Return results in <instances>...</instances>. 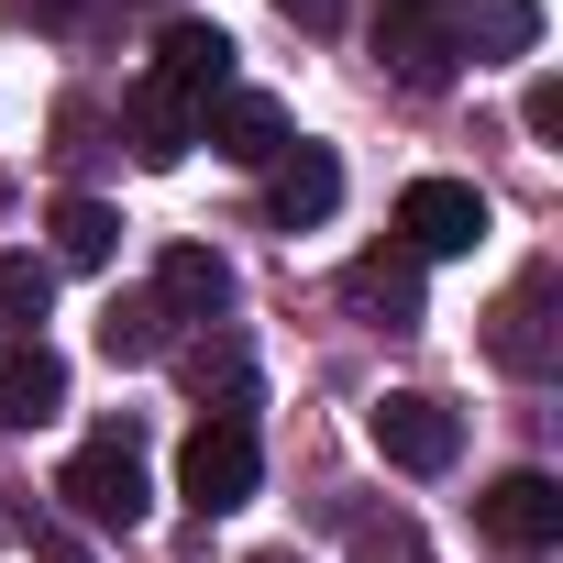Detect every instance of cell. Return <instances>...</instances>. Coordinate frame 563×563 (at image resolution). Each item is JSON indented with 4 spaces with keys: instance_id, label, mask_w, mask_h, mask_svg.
Returning <instances> with one entry per match:
<instances>
[{
    "instance_id": "obj_1",
    "label": "cell",
    "mask_w": 563,
    "mask_h": 563,
    "mask_svg": "<svg viewBox=\"0 0 563 563\" xmlns=\"http://www.w3.org/2000/svg\"><path fill=\"white\" fill-rule=\"evenodd\" d=\"M56 497H67V519H89V530H133V519L155 508V475H144V442H133L122 420H111V431H89V442L67 453Z\"/></svg>"
},
{
    "instance_id": "obj_2",
    "label": "cell",
    "mask_w": 563,
    "mask_h": 563,
    "mask_svg": "<svg viewBox=\"0 0 563 563\" xmlns=\"http://www.w3.org/2000/svg\"><path fill=\"white\" fill-rule=\"evenodd\" d=\"M254 475H265V453H254V420H243V409H210V420L177 442V497H188L199 519H232V508L254 497Z\"/></svg>"
},
{
    "instance_id": "obj_3",
    "label": "cell",
    "mask_w": 563,
    "mask_h": 563,
    "mask_svg": "<svg viewBox=\"0 0 563 563\" xmlns=\"http://www.w3.org/2000/svg\"><path fill=\"white\" fill-rule=\"evenodd\" d=\"M563 265H519V288L486 310V354L508 365V376H552L563 365Z\"/></svg>"
},
{
    "instance_id": "obj_4",
    "label": "cell",
    "mask_w": 563,
    "mask_h": 563,
    "mask_svg": "<svg viewBox=\"0 0 563 563\" xmlns=\"http://www.w3.org/2000/svg\"><path fill=\"white\" fill-rule=\"evenodd\" d=\"M398 243H409L420 265H453V254L486 243V199H475L464 177H409V188H398Z\"/></svg>"
},
{
    "instance_id": "obj_5",
    "label": "cell",
    "mask_w": 563,
    "mask_h": 563,
    "mask_svg": "<svg viewBox=\"0 0 563 563\" xmlns=\"http://www.w3.org/2000/svg\"><path fill=\"white\" fill-rule=\"evenodd\" d=\"M365 431H376V453H387L398 475H442V464L464 453V420H453L442 398H420V387H387V398L365 409Z\"/></svg>"
},
{
    "instance_id": "obj_6",
    "label": "cell",
    "mask_w": 563,
    "mask_h": 563,
    "mask_svg": "<svg viewBox=\"0 0 563 563\" xmlns=\"http://www.w3.org/2000/svg\"><path fill=\"white\" fill-rule=\"evenodd\" d=\"M144 89H155V100H177V111H210V100L232 89V34H221V23H166V34H155Z\"/></svg>"
},
{
    "instance_id": "obj_7",
    "label": "cell",
    "mask_w": 563,
    "mask_h": 563,
    "mask_svg": "<svg viewBox=\"0 0 563 563\" xmlns=\"http://www.w3.org/2000/svg\"><path fill=\"white\" fill-rule=\"evenodd\" d=\"M475 530L508 541V552H541V541H563V486H552L541 464H519V475H497V486L475 497Z\"/></svg>"
},
{
    "instance_id": "obj_8",
    "label": "cell",
    "mask_w": 563,
    "mask_h": 563,
    "mask_svg": "<svg viewBox=\"0 0 563 563\" xmlns=\"http://www.w3.org/2000/svg\"><path fill=\"white\" fill-rule=\"evenodd\" d=\"M343 299H354L376 332H409V321H420V254H409L398 232H387V243H365V254L343 265Z\"/></svg>"
},
{
    "instance_id": "obj_9",
    "label": "cell",
    "mask_w": 563,
    "mask_h": 563,
    "mask_svg": "<svg viewBox=\"0 0 563 563\" xmlns=\"http://www.w3.org/2000/svg\"><path fill=\"white\" fill-rule=\"evenodd\" d=\"M67 409V354L34 332V343H0V431H45Z\"/></svg>"
},
{
    "instance_id": "obj_10",
    "label": "cell",
    "mask_w": 563,
    "mask_h": 563,
    "mask_svg": "<svg viewBox=\"0 0 563 563\" xmlns=\"http://www.w3.org/2000/svg\"><path fill=\"white\" fill-rule=\"evenodd\" d=\"M265 210H276V232H310V221H332L343 210V166L321 155V144H288L265 166Z\"/></svg>"
},
{
    "instance_id": "obj_11",
    "label": "cell",
    "mask_w": 563,
    "mask_h": 563,
    "mask_svg": "<svg viewBox=\"0 0 563 563\" xmlns=\"http://www.w3.org/2000/svg\"><path fill=\"white\" fill-rule=\"evenodd\" d=\"M199 133H210V144H221L232 166H276V155L299 144V133H288V111H276L265 89H221V100L199 111Z\"/></svg>"
},
{
    "instance_id": "obj_12",
    "label": "cell",
    "mask_w": 563,
    "mask_h": 563,
    "mask_svg": "<svg viewBox=\"0 0 563 563\" xmlns=\"http://www.w3.org/2000/svg\"><path fill=\"white\" fill-rule=\"evenodd\" d=\"M100 354H111V365H166V354H177V310H166L155 288H122V299L100 310Z\"/></svg>"
},
{
    "instance_id": "obj_13",
    "label": "cell",
    "mask_w": 563,
    "mask_h": 563,
    "mask_svg": "<svg viewBox=\"0 0 563 563\" xmlns=\"http://www.w3.org/2000/svg\"><path fill=\"white\" fill-rule=\"evenodd\" d=\"M387 56H398V89H453L464 34H453V23H431V12H387Z\"/></svg>"
},
{
    "instance_id": "obj_14",
    "label": "cell",
    "mask_w": 563,
    "mask_h": 563,
    "mask_svg": "<svg viewBox=\"0 0 563 563\" xmlns=\"http://www.w3.org/2000/svg\"><path fill=\"white\" fill-rule=\"evenodd\" d=\"M155 299H166L177 321H210V310L232 299V265H221L210 243H166V265H155Z\"/></svg>"
},
{
    "instance_id": "obj_15",
    "label": "cell",
    "mask_w": 563,
    "mask_h": 563,
    "mask_svg": "<svg viewBox=\"0 0 563 563\" xmlns=\"http://www.w3.org/2000/svg\"><path fill=\"white\" fill-rule=\"evenodd\" d=\"M56 310V265L45 254H0V343H34Z\"/></svg>"
},
{
    "instance_id": "obj_16",
    "label": "cell",
    "mask_w": 563,
    "mask_h": 563,
    "mask_svg": "<svg viewBox=\"0 0 563 563\" xmlns=\"http://www.w3.org/2000/svg\"><path fill=\"white\" fill-rule=\"evenodd\" d=\"M453 34H464V56H530L541 45V0H475Z\"/></svg>"
},
{
    "instance_id": "obj_17",
    "label": "cell",
    "mask_w": 563,
    "mask_h": 563,
    "mask_svg": "<svg viewBox=\"0 0 563 563\" xmlns=\"http://www.w3.org/2000/svg\"><path fill=\"white\" fill-rule=\"evenodd\" d=\"M122 254V210L111 199H56V265H111Z\"/></svg>"
},
{
    "instance_id": "obj_18",
    "label": "cell",
    "mask_w": 563,
    "mask_h": 563,
    "mask_svg": "<svg viewBox=\"0 0 563 563\" xmlns=\"http://www.w3.org/2000/svg\"><path fill=\"white\" fill-rule=\"evenodd\" d=\"M188 144H199V111H177V100L133 89V155H144V166H177Z\"/></svg>"
},
{
    "instance_id": "obj_19",
    "label": "cell",
    "mask_w": 563,
    "mask_h": 563,
    "mask_svg": "<svg viewBox=\"0 0 563 563\" xmlns=\"http://www.w3.org/2000/svg\"><path fill=\"white\" fill-rule=\"evenodd\" d=\"M519 122H530L541 144H563V78H530V100H519Z\"/></svg>"
},
{
    "instance_id": "obj_20",
    "label": "cell",
    "mask_w": 563,
    "mask_h": 563,
    "mask_svg": "<svg viewBox=\"0 0 563 563\" xmlns=\"http://www.w3.org/2000/svg\"><path fill=\"white\" fill-rule=\"evenodd\" d=\"M276 12H288L299 34H332V23H343V0H276Z\"/></svg>"
},
{
    "instance_id": "obj_21",
    "label": "cell",
    "mask_w": 563,
    "mask_h": 563,
    "mask_svg": "<svg viewBox=\"0 0 563 563\" xmlns=\"http://www.w3.org/2000/svg\"><path fill=\"white\" fill-rule=\"evenodd\" d=\"M365 563H420V541L409 530H365Z\"/></svg>"
},
{
    "instance_id": "obj_22",
    "label": "cell",
    "mask_w": 563,
    "mask_h": 563,
    "mask_svg": "<svg viewBox=\"0 0 563 563\" xmlns=\"http://www.w3.org/2000/svg\"><path fill=\"white\" fill-rule=\"evenodd\" d=\"M12 23H56V34H67V23H78V0H12Z\"/></svg>"
},
{
    "instance_id": "obj_23",
    "label": "cell",
    "mask_w": 563,
    "mask_h": 563,
    "mask_svg": "<svg viewBox=\"0 0 563 563\" xmlns=\"http://www.w3.org/2000/svg\"><path fill=\"white\" fill-rule=\"evenodd\" d=\"M34 552H45V563H89V552H78V541H67L56 519H34Z\"/></svg>"
},
{
    "instance_id": "obj_24",
    "label": "cell",
    "mask_w": 563,
    "mask_h": 563,
    "mask_svg": "<svg viewBox=\"0 0 563 563\" xmlns=\"http://www.w3.org/2000/svg\"><path fill=\"white\" fill-rule=\"evenodd\" d=\"M387 12H442V0H387Z\"/></svg>"
},
{
    "instance_id": "obj_25",
    "label": "cell",
    "mask_w": 563,
    "mask_h": 563,
    "mask_svg": "<svg viewBox=\"0 0 563 563\" xmlns=\"http://www.w3.org/2000/svg\"><path fill=\"white\" fill-rule=\"evenodd\" d=\"M243 563H299V552H243Z\"/></svg>"
}]
</instances>
